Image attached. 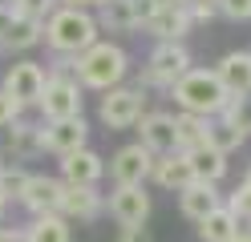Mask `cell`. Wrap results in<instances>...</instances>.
I'll use <instances>...</instances> for the list:
<instances>
[{
    "label": "cell",
    "mask_w": 251,
    "mask_h": 242,
    "mask_svg": "<svg viewBox=\"0 0 251 242\" xmlns=\"http://www.w3.org/2000/svg\"><path fill=\"white\" fill-rule=\"evenodd\" d=\"M126 73H130V53L118 44V41H98L89 44L81 57L73 61V77L81 89H98V93H109L118 89Z\"/></svg>",
    "instance_id": "obj_1"
},
{
    "label": "cell",
    "mask_w": 251,
    "mask_h": 242,
    "mask_svg": "<svg viewBox=\"0 0 251 242\" xmlns=\"http://www.w3.org/2000/svg\"><path fill=\"white\" fill-rule=\"evenodd\" d=\"M101 41V28L93 21V12H77V8H57L45 21V48L53 57H81L89 44Z\"/></svg>",
    "instance_id": "obj_2"
},
{
    "label": "cell",
    "mask_w": 251,
    "mask_h": 242,
    "mask_svg": "<svg viewBox=\"0 0 251 242\" xmlns=\"http://www.w3.org/2000/svg\"><path fill=\"white\" fill-rule=\"evenodd\" d=\"M170 97H175L178 113H191V117H202V121L219 117V113L227 109V101H231L227 89L219 85L215 69H191L186 77H178V81H175Z\"/></svg>",
    "instance_id": "obj_3"
},
{
    "label": "cell",
    "mask_w": 251,
    "mask_h": 242,
    "mask_svg": "<svg viewBox=\"0 0 251 242\" xmlns=\"http://www.w3.org/2000/svg\"><path fill=\"white\" fill-rule=\"evenodd\" d=\"M195 65H191V48L186 44H154L150 57L142 65V81H138V89H175V81L186 77Z\"/></svg>",
    "instance_id": "obj_4"
},
{
    "label": "cell",
    "mask_w": 251,
    "mask_h": 242,
    "mask_svg": "<svg viewBox=\"0 0 251 242\" xmlns=\"http://www.w3.org/2000/svg\"><path fill=\"white\" fill-rule=\"evenodd\" d=\"M41 121H65V117H81V85L73 73H49L41 93Z\"/></svg>",
    "instance_id": "obj_5"
},
{
    "label": "cell",
    "mask_w": 251,
    "mask_h": 242,
    "mask_svg": "<svg viewBox=\"0 0 251 242\" xmlns=\"http://www.w3.org/2000/svg\"><path fill=\"white\" fill-rule=\"evenodd\" d=\"M142 113H146V89H138V85L109 89L101 97V105H98V117L109 129H134L138 121H142Z\"/></svg>",
    "instance_id": "obj_6"
},
{
    "label": "cell",
    "mask_w": 251,
    "mask_h": 242,
    "mask_svg": "<svg viewBox=\"0 0 251 242\" xmlns=\"http://www.w3.org/2000/svg\"><path fill=\"white\" fill-rule=\"evenodd\" d=\"M45 81H49L45 65H41V61L21 57V61H12V65H8L4 81H0V89H4V93H8L21 109H33V105L41 101V93H45Z\"/></svg>",
    "instance_id": "obj_7"
},
{
    "label": "cell",
    "mask_w": 251,
    "mask_h": 242,
    "mask_svg": "<svg viewBox=\"0 0 251 242\" xmlns=\"http://www.w3.org/2000/svg\"><path fill=\"white\" fill-rule=\"evenodd\" d=\"M105 210L122 230L130 226H146L150 222V210H154V198L146 194V186H114L105 198Z\"/></svg>",
    "instance_id": "obj_8"
},
{
    "label": "cell",
    "mask_w": 251,
    "mask_h": 242,
    "mask_svg": "<svg viewBox=\"0 0 251 242\" xmlns=\"http://www.w3.org/2000/svg\"><path fill=\"white\" fill-rule=\"evenodd\" d=\"M41 145H45V154H57V157H69L77 150H85L89 145L85 113L81 117H65V121H41Z\"/></svg>",
    "instance_id": "obj_9"
},
{
    "label": "cell",
    "mask_w": 251,
    "mask_h": 242,
    "mask_svg": "<svg viewBox=\"0 0 251 242\" xmlns=\"http://www.w3.org/2000/svg\"><path fill=\"white\" fill-rule=\"evenodd\" d=\"M138 129V145H146L154 157H166V154H178V137H175V113L166 109H146L142 121L134 125Z\"/></svg>",
    "instance_id": "obj_10"
},
{
    "label": "cell",
    "mask_w": 251,
    "mask_h": 242,
    "mask_svg": "<svg viewBox=\"0 0 251 242\" xmlns=\"http://www.w3.org/2000/svg\"><path fill=\"white\" fill-rule=\"evenodd\" d=\"M150 12H154V0H114V4L93 12V21L101 32H134V28H146Z\"/></svg>",
    "instance_id": "obj_11"
},
{
    "label": "cell",
    "mask_w": 251,
    "mask_h": 242,
    "mask_svg": "<svg viewBox=\"0 0 251 242\" xmlns=\"http://www.w3.org/2000/svg\"><path fill=\"white\" fill-rule=\"evenodd\" d=\"M150 166H154V154L146 145H122V150L109 157V177H114V186H146L150 182Z\"/></svg>",
    "instance_id": "obj_12"
},
{
    "label": "cell",
    "mask_w": 251,
    "mask_h": 242,
    "mask_svg": "<svg viewBox=\"0 0 251 242\" xmlns=\"http://www.w3.org/2000/svg\"><path fill=\"white\" fill-rule=\"evenodd\" d=\"M61 198H65V182L57 174H33L21 194V206L33 218H41V214H61Z\"/></svg>",
    "instance_id": "obj_13"
},
{
    "label": "cell",
    "mask_w": 251,
    "mask_h": 242,
    "mask_svg": "<svg viewBox=\"0 0 251 242\" xmlns=\"http://www.w3.org/2000/svg\"><path fill=\"white\" fill-rule=\"evenodd\" d=\"M101 174H105V157L98 150H89V145L69 157H57V177L65 186H98Z\"/></svg>",
    "instance_id": "obj_14"
},
{
    "label": "cell",
    "mask_w": 251,
    "mask_h": 242,
    "mask_svg": "<svg viewBox=\"0 0 251 242\" xmlns=\"http://www.w3.org/2000/svg\"><path fill=\"white\" fill-rule=\"evenodd\" d=\"M105 210V194L98 186H65V198H61V218L69 226L73 222H98Z\"/></svg>",
    "instance_id": "obj_15"
},
{
    "label": "cell",
    "mask_w": 251,
    "mask_h": 242,
    "mask_svg": "<svg viewBox=\"0 0 251 242\" xmlns=\"http://www.w3.org/2000/svg\"><path fill=\"white\" fill-rule=\"evenodd\" d=\"M191 28H195V21L186 8H154L146 21V32L154 37V44H182Z\"/></svg>",
    "instance_id": "obj_16"
},
{
    "label": "cell",
    "mask_w": 251,
    "mask_h": 242,
    "mask_svg": "<svg viewBox=\"0 0 251 242\" xmlns=\"http://www.w3.org/2000/svg\"><path fill=\"white\" fill-rule=\"evenodd\" d=\"M219 85L227 89V97H251V53L247 48H235L223 61L215 65Z\"/></svg>",
    "instance_id": "obj_17"
},
{
    "label": "cell",
    "mask_w": 251,
    "mask_h": 242,
    "mask_svg": "<svg viewBox=\"0 0 251 242\" xmlns=\"http://www.w3.org/2000/svg\"><path fill=\"white\" fill-rule=\"evenodd\" d=\"M223 206V194H219V186H207V182H191V186H182L178 190V210H182V218H191L195 226L215 214V210Z\"/></svg>",
    "instance_id": "obj_18"
},
{
    "label": "cell",
    "mask_w": 251,
    "mask_h": 242,
    "mask_svg": "<svg viewBox=\"0 0 251 242\" xmlns=\"http://www.w3.org/2000/svg\"><path fill=\"white\" fill-rule=\"evenodd\" d=\"M8 157H12V166H25L28 157H37V154H45V145H41V125H33V121H12L8 125V150H4Z\"/></svg>",
    "instance_id": "obj_19"
},
{
    "label": "cell",
    "mask_w": 251,
    "mask_h": 242,
    "mask_svg": "<svg viewBox=\"0 0 251 242\" xmlns=\"http://www.w3.org/2000/svg\"><path fill=\"white\" fill-rule=\"evenodd\" d=\"M150 182L154 186H162V190H182V186H191L195 177H191V161H186V154H166V157H154V166H150Z\"/></svg>",
    "instance_id": "obj_20"
},
{
    "label": "cell",
    "mask_w": 251,
    "mask_h": 242,
    "mask_svg": "<svg viewBox=\"0 0 251 242\" xmlns=\"http://www.w3.org/2000/svg\"><path fill=\"white\" fill-rule=\"evenodd\" d=\"M186 161H191V177L195 182H207V186H219L227 177V157L219 154V150H211V145H199V150H191L186 154Z\"/></svg>",
    "instance_id": "obj_21"
},
{
    "label": "cell",
    "mask_w": 251,
    "mask_h": 242,
    "mask_svg": "<svg viewBox=\"0 0 251 242\" xmlns=\"http://www.w3.org/2000/svg\"><path fill=\"white\" fill-rule=\"evenodd\" d=\"M45 41V24H33V21H21V16H12V24H8V32L0 37V53H28V48H37Z\"/></svg>",
    "instance_id": "obj_22"
},
{
    "label": "cell",
    "mask_w": 251,
    "mask_h": 242,
    "mask_svg": "<svg viewBox=\"0 0 251 242\" xmlns=\"http://www.w3.org/2000/svg\"><path fill=\"white\" fill-rule=\"evenodd\" d=\"M25 242H73V226L61 214H41L25 226Z\"/></svg>",
    "instance_id": "obj_23"
},
{
    "label": "cell",
    "mask_w": 251,
    "mask_h": 242,
    "mask_svg": "<svg viewBox=\"0 0 251 242\" xmlns=\"http://www.w3.org/2000/svg\"><path fill=\"white\" fill-rule=\"evenodd\" d=\"M239 230H243V226L235 222V214H231L227 206H219L215 214H207V218H202V222L195 226V234H199L202 242H231Z\"/></svg>",
    "instance_id": "obj_24"
},
{
    "label": "cell",
    "mask_w": 251,
    "mask_h": 242,
    "mask_svg": "<svg viewBox=\"0 0 251 242\" xmlns=\"http://www.w3.org/2000/svg\"><path fill=\"white\" fill-rule=\"evenodd\" d=\"M207 145L211 150H219L223 157H231L235 150H243L247 145V133H239L231 121H223V117H211L207 121Z\"/></svg>",
    "instance_id": "obj_25"
},
{
    "label": "cell",
    "mask_w": 251,
    "mask_h": 242,
    "mask_svg": "<svg viewBox=\"0 0 251 242\" xmlns=\"http://www.w3.org/2000/svg\"><path fill=\"white\" fill-rule=\"evenodd\" d=\"M175 137H178V154H191L199 145H207V121L191 117V113H175Z\"/></svg>",
    "instance_id": "obj_26"
},
{
    "label": "cell",
    "mask_w": 251,
    "mask_h": 242,
    "mask_svg": "<svg viewBox=\"0 0 251 242\" xmlns=\"http://www.w3.org/2000/svg\"><path fill=\"white\" fill-rule=\"evenodd\" d=\"M28 174L25 166H12V161H4V166H0V202H21V194H25V186H28Z\"/></svg>",
    "instance_id": "obj_27"
},
{
    "label": "cell",
    "mask_w": 251,
    "mask_h": 242,
    "mask_svg": "<svg viewBox=\"0 0 251 242\" xmlns=\"http://www.w3.org/2000/svg\"><path fill=\"white\" fill-rule=\"evenodd\" d=\"M12 4V16H21V21H33V24H45L49 16L61 8L57 0H8Z\"/></svg>",
    "instance_id": "obj_28"
},
{
    "label": "cell",
    "mask_w": 251,
    "mask_h": 242,
    "mask_svg": "<svg viewBox=\"0 0 251 242\" xmlns=\"http://www.w3.org/2000/svg\"><path fill=\"white\" fill-rule=\"evenodd\" d=\"M219 117L231 121L235 129H239V133H247V137H251V97H231L227 109L219 113Z\"/></svg>",
    "instance_id": "obj_29"
},
{
    "label": "cell",
    "mask_w": 251,
    "mask_h": 242,
    "mask_svg": "<svg viewBox=\"0 0 251 242\" xmlns=\"http://www.w3.org/2000/svg\"><path fill=\"white\" fill-rule=\"evenodd\" d=\"M223 206L235 214V222H239V226H251V186L239 182V186H235L227 198H223Z\"/></svg>",
    "instance_id": "obj_30"
},
{
    "label": "cell",
    "mask_w": 251,
    "mask_h": 242,
    "mask_svg": "<svg viewBox=\"0 0 251 242\" xmlns=\"http://www.w3.org/2000/svg\"><path fill=\"white\" fill-rule=\"evenodd\" d=\"M215 8L227 21H251V0H215Z\"/></svg>",
    "instance_id": "obj_31"
},
{
    "label": "cell",
    "mask_w": 251,
    "mask_h": 242,
    "mask_svg": "<svg viewBox=\"0 0 251 242\" xmlns=\"http://www.w3.org/2000/svg\"><path fill=\"white\" fill-rule=\"evenodd\" d=\"M21 113H25V109H21L17 101H12V97H8L4 89H0V129H8L12 121H21Z\"/></svg>",
    "instance_id": "obj_32"
},
{
    "label": "cell",
    "mask_w": 251,
    "mask_h": 242,
    "mask_svg": "<svg viewBox=\"0 0 251 242\" xmlns=\"http://www.w3.org/2000/svg\"><path fill=\"white\" fill-rule=\"evenodd\" d=\"M118 242H154V234L146 226H130V230H118Z\"/></svg>",
    "instance_id": "obj_33"
},
{
    "label": "cell",
    "mask_w": 251,
    "mask_h": 242,
    "mask_svg": "<svg viewBox=\"0 0 251 242\" xmlns=\"http://www.w3.org/2000/svg\"><path fill=\"white\" fill-rule=\"evenodd\" d=\"M0 242H25V230L21 226H0Z\"/></svg>",
    "instance_id": "obj_34"
},
{
    "label": "cell",
    "mask_w": 251,
    "mask_h": 242,
    "mask_svg": "<svg viewBox=\"0 0 251 242\" xmlns=\"http://www.w3.org/2000/svg\"><path fill=\"white\" fill-rule=\"evenodd\" d=\"M8 24H12V4H8V0H0V37L8 32Z\"/></svg>",
    "instance_id": "obj_35"
},
{
    "label": "cell",
    "mask_w": 251,
    "mask_h": 242,
    "mask_svg": "<svg viewBox=\"0 0 251 242\" xmlns=\"http://www.w3.org/2000/svg\"><path fill=\"white\" fill-rule=\"evenodd\" d=\"M191 0H154V8H186Z\"/></svg>",
    "instance_id": "obj_36"
},
{
    "label": "cell",
    "mask_w": 251,
    "mask_h": 242,
    "mask_svg": "<svg viewBox=\"0 0 251 242\" xmlns=\"http://www.w3.org/2000/svg\"><path fill=\"white\" fill-rule=\"evenodd\" d=\"M231 242H251V230H239V234H235Z\"/></svg>",
    "instance_id": "obj_37"
},
{
    "label": "cell",
    "mask_w": 251,
    "mask_h": 242,
    "mask_svg": "<svg viewBox=\"0 0 251 242\" xmlns=\"http://www.w3.org/2000/svg\"><path fill=\"white\" fill-rule=\"evenodd\" d=\"M243 186H251V166H247V174H243Z\"/></svg>",
    "instance_id": "obj_38"
},
{
    "label": "cell",
    "mask_w": 251,
    "mask_h": 242,
    "mask_svg": "<svg viewBox=\"0 0 251 242\" xmlns=\"http://www.w3.org/2000/svg\"><path fill=\"white\" fill-rule=\"evenodd\" d=\"M93 4H98V8H105V4H114V0H93Z\"/></svg>",
    "instance_id": "obj_39"
},
{
    "label": "cell",
    "mask_w": 251,
    "mask_h": 242,
    "mask_svg": "<svg viewBox=\"0 0 251 242\" xmlns=\"http://www.w3.org/2000/svg\"><path fill=\"white\" fill-rule=\"evenodd\" d=\"M4 210H8V206H4V202H0V226H4Z\"/></svg>",
    "instance_id": "obj_40"
},
{
    "label": "cell",
    "mask_w": 251,
    "mask_h": 242,
    "mask_svg": "<svg viewBox=\"0 0 251 242\" xmlns=\"http://www.w3.org/2000/svg\"><path fill=\"white\" fill-rule=\"evenodd\" d=\"M0 166H4V154H0Z\"/></svg>",
    "instance_id": "obj_41"
}]
</instances>
